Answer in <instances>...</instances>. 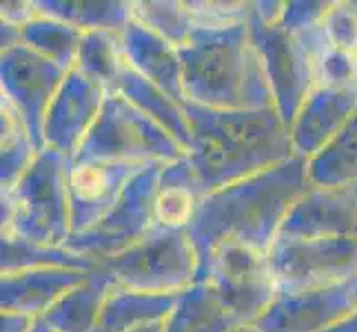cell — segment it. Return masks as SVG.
Here are the masks:
<instances>
[{
    "instance_id": "6da1fadb",
    "label": "cell",
    "mask_w": 357,
    "mask_h": 332,
    "mask_svg": "<svg viewBox=\"0 0 357 332\" xmlns=\"http://www.w3.org/2000/svg\"><path fill=\"white\" fill-rule=\"evenodd\" d=\"M309 187L306 159L293 157L264 173L204 195L189 228L200 260V275L222 244H242L268 253L291 208Z\"/></svg>"
},
{
    "instance_id": "7a4b0ae2",
    "label": "cell",
    "mask_w": 357,
    "mask_h": 332,
    "mask_svg": "<svg viewBox=\"0 0 357 332\" xmlns=\"http://www.w3.org/2000/svg\"><path fill=\"white\" fill-rule=\"evenodd\" d=\"M193 131L187 159L202 198L295 157L291 135L275 109L220 111L184 102Z\"/></svg>"
},
{
    "instance_id": "3957f363",
    "label": "cell",
    "mask_w": 357,
    "mask_h": 332,
    "mask_svg": "<svg viewBox=\"0 0 357 332\" xmlns=\"http://www.w3.org/2000/svg\"><path fill=\"white\" fill-rule=\"evenodd\" d=\"M187 102L220 111L275 109L249 24L200 27L180 47Z\"/></svg>"
},
{
    "instance_id": "277c9868",
    "label": "cell",
    "mask_w": 357,
    "mask_h": 332,
    "mask_svg": "<svg viewBox=\"0 0 357 332\" xmlns=\"http://www.w3.org/2000/svg\"><path fill=\"white\" fill-rule=\"evenodd\" d=\"M67 168L69 159L45 149L14 191L0 193L3 235L43 246H67L73 235Z\"/></svg>"
},
{
    "instance_id": "5b68a950",
    "label": "cell",
    "mask_w": 357,
    "mask_h": 332,
    "mask_svg": "<svg viewBox=\"0 0 357 332\" xmlns=\"http://www.w3.org/2000/svg\"><path fill=\"white\" fill-rule=\"evenodd\" d=\"M182 144L133 106L125 95L109 93L91 133L71 162H127L135 166L169 164L184 157Z\"/></svg>"
},
{
    "instance_id": "8992f818",
    "label": "cell",
    "mask_w": 357,
    "mask_h": 332,
    "mask_svg": "<svg viewBox=\"0 0 357 332\" xmlns=\"http://www.w3.org/2000/svg\"><path fill=\"white\" fill-rule=\"evenodd\" d=\"M116 284L149 294H180L198 284L200 260L189 232L153 226L131 248L112 260L98 262Z\"/></svg>"
},
{
    "instance_id": "52a82bcc",
    "label": "cell",
    "mask_w": 357,
    "mask_h": 332,
    "mask_svg": "<svg viewBox=\"0 0 357 332\" xmlns=\"http://www.w3.org/2000/svg\"><path fill=\"white\" fill-rule=\"evenodd\" d=\"M246 24L273 91L275 111L289 127L315 89V54L324 40L322 27L302 35H293L280 24L268 27L251 14V3Z\"/></svg>"
},
{
    "instance_id": "ba28073f",
    "label": "cell",
    "mask_w": 357,
    "mask_h": 332,
    "mask_svg": "<svg viewBox=\"0 0 357 332\" xmlns=\"http://www.w3.org/2000/svg\"><path fill=\"white\" fill-rule=\"evenodd\" d=\"M162 168L165 164L142 166L129 180L112 211L96 226L71 235L65 248L98 264L112 260L144 239L155 226V195Z\"/></svg>"
},
{
    "instance_id": "9c48e42d",
    "label": "cell",
    "mask_w": 357,
    "mask_h": 332,
    "mask_svg": "<svg viewBox=\"0 0 357 332\" xmlns=\"http://www.w3.org/2000/svg\"><path fill=\"white\" fill-rule=\"evenodd\" d=\"M268 264L280 294L328 288L357 275V239L278 235Z\"/></svg>"
},
{
    "instance_id": "30bf717a",
    "label": "cell",
    "mask_w": 357,
    "mask_h": 332,
    "mask_svg": "<svg viewBox=\"0 0 357 332\" xmlns=\"http://www.w3.org/2000/svg\"><path fill=\"white\" fill-rule=\"evenodd\" d=\"M198 281L215 290L240 326H255L280 297L268 253L242 244L218 246Z\"/></svg>"
},
{
    "instance_id": "8fae6325",
    "label": "cell",
    "mask_w": 357,
    "mask_h": 332,
    "mask_svg": "<svg viewBox=\"0 0 357 332\" xmlns=\"http://www.w3.org/2000/svg\"><path fill=\"white\" fill-rule=\"evenodd\" d=\"M67 73L69 71L49 63L24 45L0 56V91L20 111L29 138L38 151H45L43 125L47 109Z\"/></svg>"
},
{
    "instance_id": "7c38bea8",
    "label": "cell",
    "mask_w": 357,
    "mask_h": 332,
    "mask_svg": "<svg viewBox=\"0 0 357 332\" xmlns=\"http://www.w3.org/2000/svg\"><path fill=\"white\" fill-rule=\"evenodd\" d=\"M107 95L100 84L71 69L47 109L43 125L45 149L56 151L71 162L91 133Z\"/></svg>"
},
{
    "instance_id": "4fadbf2b",
    "label": "cell",
    "mask_w": 357,
    "mask_h": 332,
    "mask_svg": "<svg viewBox=\"0 0 357 332\" xmlns=\"http://www.w3.org/2000/svg\"><path fill=\"white\" fill-rule=\"evenodd\" d=\"M353 313H357V275L328 288L280 294L255 328L260 332H326Z\"/></svg>"
},
{
    "instance_id": "5bb4252c",
    "label": "cell",
    "mask_w": 357,
    "mask_h": 332,
    "mask_svg": "<svg viewBox=\"0 0 357 332\" xmlns=\"http://www.w3.org/2000/svg\"><path fill=\"white\" fill-rule=\"evenodd\" d=\"M142 166L127 162H69L67 191L73 235L96 226L114 208L129 180Z\"/></svg>"
},
{
    "instance_id": "9a60e30c",
    "label": "cell",
    "mask_w": 357,
    "mask_h": 332,
    "mask_svg": "<svg viewBox=\"0 0 357 332\" xmlns=\"http://www.w3.org/2000/svg\"><path fill=\"white\" fill-rule=\"evenodd\" d=\"M280 235L357 239V184L344 189L309 187L291 208Z\"/></svg>"
},
{
    "instance_id": "2e32d148",
    "label": "cell",
    "mask_w": 357,
    "mask_h": 332,
    "mask_svg": "<svg viewBox=\"0 0 357 332\" xmlns=\"http://www.w3.org/2000/svg\"><path fill=\"white\" fill-rule=\"evenodd\" d=\"M357 113V89L315 87L289 125L295 157L319 153Z\"/></svg>"
},
{
    "instance_id": "e0dca14e",
    "label": "cell",
    "mask_w": 357,
    "mask_h": 332,
    "mask_svg": "<svg viewBox=\"0 0 357 332\" xmlns=\"http://www.w3.org/2000/svg\"><path fill=\"white\" fill-rule=\"evenodd\" d=\"M89 273L71 268H38L3 275L0 279V306H3V310L43 319Z\"/></svg>"
},
{
    "instance_id": "ac0fdd59",
    "label": "cell",
    "mask_w": 357,
    "mask_h": 332,
    "mask_svg": "<svg viewBox=\"0 0 357 332\" xmlns=\"http://www.w3.org/2000/svg\"><path fill=\"white\" fill-rule=\"evenodd\" d=\"M122 49L127 65L138 76L146 78L176 100L187 102L182 87V56L176 45L131 20L122 33Z\"/></svg>"
},
{
    "instance_id": "d6986e66",
    "label": "cell",
    "mask_w": 357,
    "mask_h": 332,
    "mask_svg": "<svg viewBox=\"0 0 357 332\" xmlns=\"http://www.w3.org/2000/svg\"><path fill=\"white\" fill-rule=\"evenodd\" d=\"M116 279L98 266L76 288H71L43 319L58 332H96Z\"/></svg>"
},
{
    "instance_id": "ffe728a7",
    "label": "cell",
    "mask_w": 357,
    "mask_h": 332,
    "mask_svg": "<svg viewBox=\"0 0 357 332\" xmlns=\"http://www.w3.org/2000/svg\"><path fill=\"white\" fill-rule=\"evenodd\" d=\"M125 95L127 100L138 106L144 116H149L153 122H158L171 138H176L184 151H191L193 146V131L187 118V109H184V102L171 97L167 91H162L155 84H151L146 78L138 76L129 65L122 71V76L116 84V91Z\"/></svg>"
},
{
    "instance_id": "44dd1931",
    "label": "cell",
    "mask_w": 357,
    "mask_h": 332,
    "mask_svg": "<svg viewBox=\"0 0 357 332\" xmlns=\"http://www.w3.org/2000/svg\"><path fill=\"white\" fill-rule=\"evenodd\" d=\"M180 294H149L116 286L102 308L96 332H133L167 322Z\"/></svg>"
},
{
    "instance_id": "7402d4cb",
    "label": "cell",
    "mask_w": 357,
    "mask_h": 332,
    "mask_svg": "<svg viewBox=\"0 0 357 332\" xmlns=\"http://www.w3.org/2000/svg\"><path fill=\"white\" fill-rule=\"evenodd\" d=\"M38 16L69 24L82 33L116 31L125 33L133 20L127 0H33Z\"/></svg>"
},
{
    "instance_id": "603a6c76",
    "label": "cell",
    "mask_w": 357,
    "mask_h": 332,
    "mask_svg": "<svg viewBox=\"0 0 357 332\" xmlns=\"http://www.w3.org/2000/svg\"><path fill=\"white\" fill-rule=\"evenodd\" d=\"M238 328L244 326L218 299L215 290L206 281H198L180 292L165 332H236Z\"/></svg>"
},
{
    "instance_id": "cb8c5ba5",
    "label": "cell",
    "mask_w": 357,
    "mask_h": 332,
    "mask_svg": "<svg viewBox=\"0 0 357 332\" xmlns=\"http://www.w3.org/2000/svg\"><path fill=\"white\" fill-rule=\"evenodd\" d=\"M311 187L344 189L357 184V113L322 151L306 159Z\"/></svg>"
},
{
    "instance_id": "d4e9b609",
    "label": "cell",
    "mask_w": 357,
    "mask_h": 332,
    "mask_svg": "<svg viewBox=\"0 0 357 332\" xmlns=\"http://www.w3.org/2000/svg\"><path fill=\"white\" fill-rule=\"evenodd\" d=\"M127 67L122 33L116 31H89L82 33V42L76 58V71L87 76L107 93L116 91V84Z\"/></svg>"
},
{
    "instance_id": "484cf974",
    "label": "cell",
    "mask_w": 357,
    "mask_h": 332,
    "mask_svg": "<svg viewBox=\"0 0 357 332\" xmlns=\"http://www.w3.org/2000/svg\"><path fill=\"white\" fill-rule=\"evenodd\" d=\"M0 266H3V275L38 268H71L89 273L96 268V262L65 248V246H43L16 235H3V262Z\"/></svg>"
},
{
    "instance_id": "4316f807",
    "label": "cell",
    "mask_w": 357,
    "mask_h": 332,
    "mask_svg": "<svg viewBox=\"0 0 357 332\" xmlns=\"http://www.w3.org/2000/svg\"><path fill=\"white\" fill-rule=\"evenodd\" d=\"M131 11L135 22L162 35L178 49L189 45L193 33L200 29L187 0H131Z\"/></svg>"
},
{
    "instance_id": "83f0119b",
    "label": "cell",
    "mask_w": 357,
    "mask_h": 332,
    "mask_svg": "<svg viewBox=\"0 0 357 332\" xmlns=\"http://www.w3.org/2000/svg\"><path fill=\"white\" fill-rule=\"evenodd\" d=\"M80 42L82 31L47 16H36L22 27V45L65 71L76 67Z\"/></svg>"
},
{
    "instance_id": "f1b7e54d",
    "label": "cell",
    "mask_w": 357,
    "mask_h": 332,
    "mask_svg": "<svg viewBox=\"0 0 357 332\" xmlns=\"http://www.w3.org/2000/svg\"><path fill=\"white\" fill-rule=\"evenodd\" d=\"M200 195L184 187H160L155 195V226L189 232L200 208Z\"/></svg>"
},
{
    "instance_id": "f546056e",
    "label": "cell",
    "mask_w": 357,
    "mask_h": 332,
    "mask_svg": "<svg viewBox=\"0 0 357 332\" xmlns=\"http://www.w3.org/2000/svg\"><path fill=\"white\" fill-rule=\"evenodd\" d=\"M315 87L357 89V56L322 40L315 54Z\"/></svg>"
},
{
    "instance_id": "4dcf8cb0",
    "label": "cell",
    "mask_w": 357,
    "mask_h": 332,
    "mask_svg": "<svg viewBox=\"0 0 357 332\" xmlns=\"http://www.w3.org/2000/svg\"><path fill=\"white\" fill-rule=\"evenodd\" d=\"M322 35L324 40L357 56V7L355 0H333L331 9L322 20Z\"/></svg>"
},
{
    "instance_id": "1f68e13d",
    "label": "cell",
    "mask_w": 357,
    "mask_h": 332,
    "mask_svg": "<svg viewBox=\"0 0 357 332\" xmlns=\"http://www.w3.org/2000/svg\"><path fill=\"white\" fill-rule=\"evenodd\" d=\"M38 153L40 151L33 146L31 138L0 146V193H11L18 187L20 180L33 166Z\"/></svg>"
},
{
    "instance_id": "d6a6232c",
    "label": "cell",
    "mask_w": 357,
    "mask_h": 332,
    "mask_svg": "<svg viewBox=\"0 0 357 332\" xmlns=\"http://www.w3.org/2000/svg\"><path fill=\"white\" fill-rule=\"evenodd\" d=\"M331 3L333 0H287L280 27L293 35H302L322 27V20L331 9Z\"/></svg>"
},
{
    "instance_id": "836d02e7",
    "label": "cell",
    "mask_w": 357,
    "mask_h": 332,
    "mask_svg": "<svg viewBox=\"0 0 357 332\" xmlns=\"http://www.w3.org/2000/svg\"><path fill=\"white\" fill-rule=\"evenodd\" d=\"M198 27H229L249 18V3H206V0H187Z\"/></svg>"
},
{
    "instance_id": "e575fe53",
    "label": "cell",
    "mask_w": 357,
    "mask_h": 332,
    "mask_svg": "<svg viewBox=\"0 0 357 332\" xmlns=\"http://www.w3.org/2000/svg\"><path fill=\"white\" fill-rule=\"evenodd\" d=\"M36 16H38V11H36L33 0H7V3H3V7H0V18H3V22L16 24V27H24V24H29Z\"/></svg>"
},
{
    "instance_id": "d590c367",
    "label": "cell",
    "mask_w": 357,
    "mask_h": 332,
    "mask_svg": "<svg viewBox=\"0 0 357 332\" xmlns=\"http://www.w3.org/2000/svg\"><path fill=\"white\" fill-rule=\"evenodd\" d=\"M284 7L287 0H251V14L268 27H275L282 22Z\"/></svg>"
},
{
    "instance_id": "8d00e7d4",
    "label": "cell",
    "mask_w": 357,
    "mask_h": 332,
    "mask_svg": "<svg viewBox=\"0 0 357 332\" xmlns=\"http://www.w3.org/2000/svg\"><path fill=\"white\" fill-rule=\"evenodd\" d=\"M36 322H38V319H33V317L3 310V315H0V332H31Z\"/></svg>"
},
{
    "instance_id": "74e56055",
    "label": "cell",
    "mask_w": 357,
    "mask_h": 332,
    "mask_svg": "<svg viewBox=\"0 0 357 332\" xmlns=\"http://www.w3.org/2000/svg\"><path fill=\"white\" fill-rule=\"evenodd\" d=\"M0 47H3V54L11 52V49L22 47V27L9 22H0Z\"/></svg>"
},
{
    "instance_id": "f35d334b",
    "label": "cell",
    "mask_w": 357,
    "mask_h": 332,
    "mask_svg": "<svg viewBox=\"0 0 357 332\" xmlns=\"http://www.w3.org/2000/svg\"><path fill=\"white\" fill-rule=\"evenodd\" d=\"M326 332H357V313H353L351 317H347L344 322H340L337 326H333Z\"/></svg>"
},
{
    "instance_id": "ab89813d",
    "label": "cell",
    "mask_w": 357,
    "mask_h": 332,
    "mask_svg": "<svg viewBox=\"0 0 357 332\" xmlns=\"http://www.w3.org/2000/svg\"><path fill=\"white\" fill-rule=\"evenodd\" d=\"M31 332H58L56 328H52L49 326L45 319H38V322H36V326H33V330Z\"/></svg>"
},
{
    "instance_id": "60d3db41",
    "label": "cell",
    "mask_w": 357,
    "mask_h": 332,
    "mask_svg": "<svg viewBox=\"0 0 357 332\" xmlns=\"http://www.w3.org/2000/svg\"><path fill=\"white\" fill-rule=\"evenodd\" d=\"M167 322H160V324H151V326H144L140 330H133V332H165Z\"/></svg>"
},
{
    "instance_id": "b9f144b4",
    "label": "cell",
    "mask_w": 357,
    "mask_h": 332,
    "mask_svg": "<svg viewBox=\"0 0 357 332\" xmlns=\"http://www.w3.org/2000/svg\"><path fill=\"white\" fill-rule=\"evenodd\" d=\"M236 332H260L255 326H244V328H238Z\"/></svg>"
},
{
    "instance_id": "7bdbcfd3",
    "label": "cell",
    "mask_w": 357,
    "mask_h": 332,
    "mask_svg": "<svg viewBox=\"0 0 357 332\" xmlns=\"http://www.w3.org/2000/svg\"><path fill=\"white\" fill-rule=\"evenodd\" d=\"M355 7H357V0H355Z\"/></svg>"
}]
</instances>
